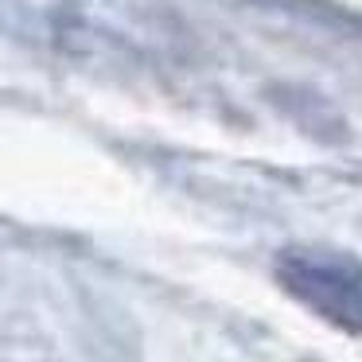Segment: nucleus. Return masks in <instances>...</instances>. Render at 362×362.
I'll list each match as a JSON object with an SVG mask.
<instances>
[{"label":"nucleus","instance_id":"f257e3e1","mask_svg":"<svg viewBox=\"0 0 362 362\" xmlns=\"http://www.w3.org/2000/svg\"><path fill=\"white\" fill-rule=\"evenodd\" d=\"M276 281L292 300L335 327L362 335V261L320 245H292L276 257Z\"/></svg>","mask_w":362,"mask_h":362}]
</instances>
